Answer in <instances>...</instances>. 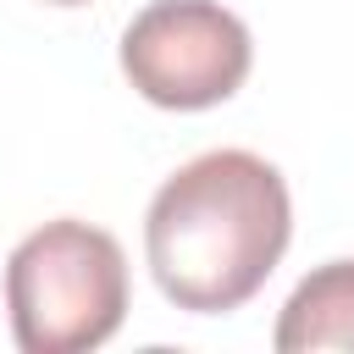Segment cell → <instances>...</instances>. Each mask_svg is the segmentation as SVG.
Instances as JSON below:
<instances>
[{"label":"cell","instance_id":"3957f363","mask_svg":"<svg viewBox=\"0 0 354 354\" xmlns=\"http://www.w3.org/2000/svg\"><path fill=\"white\" fill-rule=\"evenodd\" d=\"M254 61L249 28L216 0H155L122 33L127 83L166 111H205L243 88Z\"/></svg>","mask_w":354,"mask_h":354},{"label":"cell","instance_id":"277c9868","mask_svg":"<svg viewBox=\"0 0 354 354\" xmlns=\"http://www.w3.org/2000/svg\"><path fill=\"white\" fill-rule=\"evenodd\" d=\"M277 354H310V348H354V260L315 266L282 304Z\"/></svg>","mask_w":354,"mask_h":354},{"label":"cell","instance_id":"6da1fadb","mask_svg":"<svg viewBox=\"0 0 354 354\" xmlns=\"http://www.w3.org/2000/svg\"><path fill=\"white\" fill-rule=\"evenodd\" d=\"M293 238L288 183L249 149H210L177 166L144 216L155 288L194 315L249 304Z\"/></svg>","mask_w":354,"mask_h":354},{"label":"cell","instance_id":"5b68a950","mask_svg":"<svg viewBox=\"0 0 354 354\" xmlns=\"http://www.w3.org/2000/svg\"><path fill=\"white\" fill-rule=\"evenodd\" d=\"M50 6H83V0H50Z\"/></svg>","mask_w":354,"mask_h":354},{"label":"cell","instance_id":"7a4b0ae2","mask_svg":"<svg viewBox=\"0 0 354 354\" xmlns=\"http://www.w3.org/2000/svg\"><path fill=\"white\" fill-rule=\"evenodd\" d=\"M6 310L22 354L100 348L127 315V254L105 227L44 221L6 260Z\"/></svg>","mask_w":354,"mask_h":354}]
</instances>
